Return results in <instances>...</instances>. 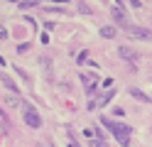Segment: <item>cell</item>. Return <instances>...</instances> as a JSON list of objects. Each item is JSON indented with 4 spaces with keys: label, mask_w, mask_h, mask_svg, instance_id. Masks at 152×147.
<instances>
[{
    "label": "cell",
    "mask_w": 152,
    "mask_h": 147,
    "mask_svg": "<svg viewBox=\"0 0 152 147\" xmlns=\"http://www.w3.org/2000/svg\"><path fill=\"white\" fill-rule=\"evenodd\" d=\"M101 123L113 132V137H115V140H118L123 147H128V145H130V132H132V127H130V125L118 123V120H110V118H101Z\"/></svg>",
    "instance_id": "cell-1"
},
{
    "label": "cell",
    "mask_w": 152,
    "mask_h": 147,
    "mask_svg": "<svg viewBox=\"0 0 152 147\" xmlns=\"http://www.w3.org/2000/svg\"><path fill=\"white\" fill-rule=\"evenodd\" d=\"M20 105H22V110H25V115H22L25 123L30 125V127H34V130H37V127H42V118H39V113H37L27 101H20Z\"/></svg>",
    "instance_id": "cell-2"
},
{
    "label": "cell",
    "mask_w": 152,
    "mask_h": 147,
    "mask_svg": "<svg viewBox=\"0 0 152 147\" xmlns=\"http://www.w3.org/2000/svg\"><path fill=\"white\" fill-rule=\"evenodd\" d=\"M79 78H81V83L86 86V93L88 96L96 91V86H98V76L96 74H79Z\"/></svg>",
    "instance_id": "cell-3"
},
{
    "label": "cell",
    "mask_w": 152,
    "mask_h": 147,
    "mask_svg": "<svg viewBox=\"0 0 152 147\" xmlns=\"http://www.w3.org/2000/svg\"><path fill=\"white\" fill-rule=\"evenodd\" d=\"M130 34L135 39H142V42H152V29L147 27H130Z\"/></svg>",
    "instance_id": "cell-4"
},
{
    "label": "cell",
    "mask_w": 152,
    "mask_h": 147,
    "mask_svg": "<svg viewBox=\"0 0 152 147\" xmlns=\"http://www.w3.org/2000/svg\"><path fill=\"white\" fill-rule=\"evenodd\" d=\"M110 15H113V20H115V22H118V27H128V15L123 12V10H120L118 5H115V7L110 10Z\"/></svg>",
    "instance_id": "cell-5"
},
{
    "label": "cell",
    "mask_w": 152,
    "mask_h": 147,
    "mask_svg": "<svg viewBox=\"0 0 152 147\" xmlns=\"http://www.w3.org/2000/svg\"><path fill=\"white\" fill-rule=\"evenodd\" d=\"M118 56H123V59H125V61H137V52H132V49L130 47H118Z\"/></svg>",
    "instance_id": "cell-6"
},
{
    "label": "cell",
    "mask_w": 152,
    "mask_h": 147,
    "mask_svg": "<svg viewBox=\"0 0 152 147\" xmlns=\"http://www.w3.org/2000/svg\"><path fill=\"white\" fill-rule=\"evenodd\" d=\"M0 81H3V86H5V88H7V91H10L12 96H20V86H17L10 76H0Z\"/></svg>",
    "instance_id": "cell-7"
},
{
    "label": "cell",
    "mask_w": 152,
    "mask_h": 147,
    "mask_svg": "<svg viewBox=\"0 0 152 147\" xmlns=\"http://www.w3.org/2000/svg\"><path fill=\"white\" fill-rule=\"evenodd\" d=\"M130 96H132V98H137V101H142V103H152V98H150L147 93H142L140 88H130Z\"/></svg>",
    "instance_id": "cell-8"
},
{
    "label": "cell",
    "mask_w": 152,
    "mask_h": 147,
    "mask_svg": "<svg viewBox=\"0 0 152 147\" xmlns=\"http://www.w3.org/2000/svg\"><path fill=\"white\" fill-rule=\"evenodd\" d=\"M98 34H101L103 39H113L118 32H115V27H101V29H98Z\"/></svg>",
    "instance_id": "cell-9"
},
{
    "label": "cell",
    "mask_w": 152,
    "mask_h": 147,
    "mask_svg": "<svg viewBox=\"0 0 152 147\" xmlns=\"http://www.w3.org/2000/svg\"><path fill=\"white\" fill-rule=\"evenodd\" d=\"M113 96H115V93H113V91H106V93H103L101 98H98V108H103V105H106V103H110V98Z\"/></svg>",
    "instance_id": "cell-10"
},
{
    "label": "cell",
    "mask_w": 152,
    "mask_h": 147,
    "mask_svg": "<svg viewBox=\"0 0 152 147\" xmlns=\"http://www.w3.org/2000/svg\"><path fill=\"white\" fill-rule=\"evenodd\" d=\"M42 0H20V10H30V7H34V5H39Z\"/></svg>",
    "instance_id": "cell-11"
},
{
    "label": "cell",
    "mask_w": 152,
    "mask_h": 147,
    "mask_svg": "<svg viewBox=\"0 0 152 147\" xmlns=\"http://www.w3.org/2000/svg\"><path fill=\"white\" fill-rule=\"evenodd\" d=\"M76 7H79V12H83V15H93V10L83 3V0H79V3H76Z\"/></svg>",
    "instance_id": "cell-12"
},
{
    "label": "cell",
    "mask_w": 152,
    "mask_h": 147,
    "mask_svg": "<svg viewBox=\"0 0 152 147\" xmlns=\"http://www.w3.org/2000/svg\"><path fill=\"white\" fill-rule=\"evenodd\" d=\"M42 64H44V71H47V76L52 78V76H54V74H52V61H49L47 56H42Z\"/></svg>",
    "instance_id": "cell-13"
},
{
    "label": "cell",
    "mask_w": 152,
    "mask_h": 147,
    "mask_svg": "<svg viewBox=\"0 0 152 147\" xmlns=\"http://www.w3.org/2000/svg\"><path fill=\"white\" fill-rule=\"evenodd\" d=\"M20 101H22V98H17V96H7V98H5V103H7V105H12V108H15V105H20Z\"/></svg>",
    "instance_id": "cell-14"
},
{
    "label": "cell",
    "mask_w": 152,
    "mask_h": 147,
    "mask_svg": "<svg viewBox=\"0 0 152 147\" xmlns=\"http://www.w3.org/2000/svg\"><path fill=\"white\" fill-rule=\"evenodd\" d=\"M83 61H88V52H81L76 56V64H83Z\"/></svg>",
    "instance_id": "cell-15"
},
{
    "label": "cell",
    "mask_w": 152,
    "mask_h": 147,
    "mask_svg": "<svg viewBox=\"0 0 152 147\" xmlns=\"http://www.w3.org/2000/svg\"><path fill=\"white\" fill-rule=\"evenodd\" d=\"M3 37H7V29H5V27H0V39H3Z\"/></svg>",
    "instance_id": "cell-16"
},
{
    "label": "cell",
    "mask_w": 152,
    "mask_h": 147,
    "mask_svg": "<svg viewBox=\"0 0 152 147\" xmlns=\"http://www.w3.org/2000/svg\"><path fill=\"white\" fill-rule=\"evenodd\" d=\"M49 3H54V5H64L66 0H49Z\"/></svg>",
    "instance_id": "cell-17"
},
{
    "label": "cell",
    "mask_w": 152,
    "mask_h": 147,
    "mask_svg": "<svg viewBox=\"0 0 152 147\" xmlns=\"http://www.w3.org/2000/svg\"><path fill=\"white\" fill-rule=\"evenodd\" d=\"M130 5L132 7H140V0H130Z\"/></svg>",
    "instance_id": "cell-18"
},
{
    "label": "cell",
    "mask_w": 152,
    "mask_h": 147,
    "mask_svg": "<svg viewBox=\"0 0 152 147\" xmlns=\"http://www.w3.org/2000/svg\"><path fill=\"white\" fill-rule=\"evenodd\" d=\"M115 3H118V5H120V3H125V0H115Z\"/></svg>",
    "instance_id": "cell-19"
},
{
    "label": "cell",
    "mask_w": 152,
    "mask_h": 147,
    "mask_svg": "<svg viewBox=\"0 0 152 147\" xmlns=\"http://www.w3.org/2000/svg\"><path fill=\"white\" fill-rule=\"evenodd\" d=\"M88 147H96V142H91V145H88Z\"/></svg>",
    "instance_id": "cell-20"
},
{
    "label": "cell",
    "mask_w": 152,
    "mask_h": 147,
    "mask_svg": "<svg viewBox=\"0 0 152 147\" xmlns=\"http://www.w3.org/2000/svg\"><path fill=\"white\" fill-rule=\"evenodd\" d=\"M69 147H76V145H74V142H69Z\"/></svg>",
    "instance_id": "cell-21"
}]
</instances>
